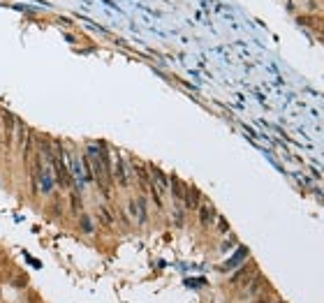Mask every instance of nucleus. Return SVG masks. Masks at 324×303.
I'll return each mask as SVG.
<instances>
[{
    "instance_id": "f257e3e1",
    "label": "nucleus",
    "mask_w": 324,
    "mask_h": 303,
    "mask_svg": "<svg viewBox=\"0 0 324 303\" xmlns=\"http://www.w3.org/2000/svg\"><path fill=\"white\" fill-rule=\"evenodd\" d=\"M128 211H130V215L139 224H144L146 220H149V208H146V199H144V197H139V199H132L130 204H128Z\"/></svg>"
},
{
    "instance_id": "f03ea898",
    "label": "nucleus",
    "mask_w": 324,
    "mask_h": 303,
    "mask_svg": "<svg viewBox=\"0 0 324 303\" xmlns=\"http://www.w3.org/2000/svg\"><path fill=\"white\" fill-rule=\"evenodd\" d=\"M70 174L74 183H84L86 181V164H84V158L79 155H70Z\"/></svg>"
},
{
    "instance_id": "7ed1b4c3",
    "label": "nucleus",
    "mask_w": 324,
    "mask_h": 303,
    "mask_svg": "<svg viewBox=\"0 0 324 303\" xmlns=\"http://www.w3.org/2000/svg\"><path fill=\"white\" fill-rule=\"evenodd\" d=\"M183 202H185V208H190V211H194V208H199V202H202V195H199V190L197 187H188L185 190V197H183Z\"/></svg>"
},
{
    "instance_id": "20e7f679",
    "label": "nucleus",
    "mask_w": 324,
    "mask_h": 303,
    "mask_svg": "<svg viewBox=\"0 0 324 303\" xmlns=\"http://www.w3.org/2000/svg\"><path fill=\"white\" fill-rule=\"evenodd\" d=\"M116 181H118L121 185H128V183H130V171H128V164H125L123 158L116 160Z\"/></svg>"
},
{
    "instance_id": "39448f33",
    "label": "nucleus",
    "mask_w": 324,
    "mask_h": 303,
    "mask_svg": "<svg viewBox=\"0 0 324 303\" xmlns=\"http://www.w3.org/2000/svg\"><path fill=\"white\" fill-rule=\"evenodd\" d=\"M2 118H5V121H2V127H5V137H2V139H5V143H12V137H14V132H12V130H14V125H17V118L12 116V114H2Z\"/></svg>"
},
{
    "instance_id": "423d86ee",
    "label": "nucleus",
    "mask_w": 324,
    "mask_h": 303,
    "mask_svg": "<svg viewBox=\"0 0 324 303\" xmlns=\"http://www.w3.org/2000/svg\"><path fill=\"white\" fill-rule=\"evenodd\" d=\"M197 211H199V222H202L204 227H209V224L213 222L216 218H218V215H216V211H213V206H209V204L199 206Z\"/></svg>"
},
{
    "instance_id": "0eeeda50",
    "label": "nucleus",
    "mask_w": 324,
    "mask_h": 303,
    "mask_svg": "<svg viewBox=\"0 0 324 303\" xmlns=\"http://www.w3.org/2000/svg\"><path fill=\"white\" fill-rule=\"evenodd\" d=\"M253 273H255V264H245V266H241L237 273L232 276V285H238V283L248 280V278L253 276Z\"/></svg>"
},
{
    "instance_id": "6e6552de",
    "label": "nucleus",
    "mask_w": 324,
    "mask_h": 303,
    "mask_svg": "<svg viewBox=\"0 0 324 303\" xmlns=\"http://www.w3.org/2000/svg\"><path fill=\"white\" fill-rule=\"evenodd\" d=\"M169 187H172V197H174V199H183L185 190H188V185H185V183H181L176 176H172V179H169Z\"/></svg>"
},
{
    "instance_id": "1a4fd4ad",
    "label": "nucleus",
    "mask_w": 324,
    "mask_h": 303,
    "mask_svg": "<svg viewBox=\"0 0 324 303\" xmlns=\"http://www.w3.org/2000/svg\"><path fill=\"white\" fill-rule=\"evenodd\" d=\"M264 285H266V280H264V278L257 273V276H255L253 280L248 283V296H257L264 289Z\"/></svg>"
},
{
    "instance_id": "9d476101",
    "label": "nucleus",
    "mask_w": 324,
    "mask_h": 303,
    "mask_svg": "<svg viewBox=\"0 0 324 303\" xmlns=\"http://www.w3.org/2000/svg\"><path fill=\"white\" fill-rule=\"evenodd\" d=\"M153 185L158 187V190H167V187H169V176H167V174H162V171L160 169H155V167H153Z\"/></svg>"
},
{
    "instance_id": "9b49d317",
    "label": "nucleus",
    "mask_w": 324,
    "mask_h": 303,
    "mask_svg": "<svg viewBox=\"0 0 324 303\" xmlns=\"http://www.w3.org/2000/svg\"><path fill=\"white\" fill-rule=\"evenodd\" d=\"M79 229L84 234H93V232H95V224H93V220H90L88 215H81V218H79Z\"/></svg>"
},
{
    "instance_id": "f8f14e48",
    "label": "nucleus",
    "mask_w": 324,
    "mask_h": 303,
    "mask_svg": "<svg viewBox=\"0 0 324 303\" xmlns=\"http://www.w3.org/2000/svg\"><path fill=\"white\" fill-rule=\"evenodd\" d=\"M70 202H72V213L79 215V211H81V197H79V190H72Z\"/></svg>"
},
{
    "instance_id": "ddd939ff",
    "label": "nucleus",
    "mask_w": 324,
    "mask_h": 303,
    "mask_svg": "<svg viewBox=\"0 0 324 303\" xmlns=\"http://www.w3.org/2000/svg\"><path fill=\"white\" fill-rule=\"evenodd\" d=\"M12 285H14V289H26L28 287V276L26 273H19V276L12 280Z\"/></svg>"
},
{
    "instance_id": "4468645a",
    "label": "nucleus",
    "mask_w": 324,
    "mask_h": 303,
    "mask_svg": "<svg viewBox=\"0 0 324 303\" xmlns=\"http://www.w3.org/2000/svg\"><path fill=\"white\" fill-rule=\"evenodd\" d=\"M97 213H100V220H102V224H111V222H114V215H111V211H107L105 206H102Z\"/></svg>"
},
{
    "instance_id": "2eb2a0df",
    "label": "nucleus",
    "mask_w": 324,
    "mask_h": 303,
    "mask_svg": "<svg viewBox=\"0 0 324 303\" xmlns=\"http://www.w3.org/2000/svg\"><path fill=\"white\" fill-rule=\"evenodd\" d=\"M174 213H176V224H183V220H185V213H183V211H181V208H176Z\"/></svg>"
},
{
    "instance_id": "dca6fc26",
    "label": "nucleus",
    "mask_w": 324,
    "mask_h": 303,
    "mask_svg": "<svg viewBox=\"0 0 324 303\" xmlns=\"http://www.w3.org/2000/svg\"><path fill=\"white\" fill-rule=\"evenodd\" d=\"M218 227H220V229H222V232H220V234H227V222H225L222 218H220V220H218Z\"/></svg>"
},
{
    "instance_id": "f3484780",
    "label": "nucleus",
    "mask_w": 324,
    "mask_h": 303,
    "mask_svg": "<svg viewBox=\"0 0 324 303\" xmlns=\"http://www.w3.org/2000/svg\"><path fill=\"white\" fill-rule=\"evenodd\" d=\"M0 143H2V121H0Z\"/></svg>"
}]
</instances>
